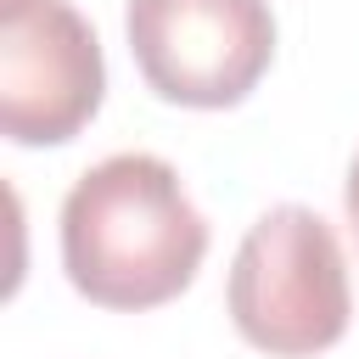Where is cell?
<instances>
[{
	"label": "cell",
	"instance_id": "1",
	"mask_svg": "<svg viewBox=\"0 0 359 359\" xmlns=\"http://www.w3.org/2000/svg\"><path fill=\"white\" fill-rule=\"evenodd\" d=\"M202 258L208 219L163 157L118 151L73 180L62 202V269L95 309H157L196 280Z\"/></svg>",
	"mask_w": 359,
	"mask_h": 359
},
{
	"label": "cell",
	"instance_id": "4",
	"mask_svg": "<svg viewBox=\"0 0 359 359\" xmlns=\"http://www.w3.org/2000/svg\"><path fill=\"white\" fill-rule=\"evenodd\" d=\"M107 62L95 28L67 0H0V135L62 146L95 112Z\"/></svg>",
	"mask_w": 359,
	"mask_h": 359
},
{
	"label": "cell",
	"instance_id": "3",
	"mask_svg": "<svg viewBox=\"0 0 359 359\" xmlns=\"http://www.w3.org/2000/svg\"><path fill=\"white\" fill-rule=\"evenodd\" d=\"M123 28L140 79L174 107H236L275 62L264 0H129Z\"/></svg>",
	"mask_w": 359,
	"mask_h": 359
},
{
	"label": "cell",
	"instance_id": "2",
	"mask_svg": "<svg viewBox=\"0 0 359 359\" xmlns=\"http://www.w3.org/2000/svg\"><path fill=\"white\" fill-rule=\"evenodd\" d=\"M230 320L275 359H309L342 342L353 297L337 230L314 208H269L236 247L230 264Z\"/></svg>",
	"mask_w": 359,
	"mask_h": 359
},
{
	"label": "cell",
	"instance_id": "5",
	"mask_svg": "<svg viewBox=\"0 0 359 359\" xmlns=\"http://www.w3.org/2000/svg\"><path fill=\"white\" fill-rule=\"evenodd\" d=\"M348 224H353V236H359V157H353V168H348Z\"/></svg>",
	"mask_w": 359,
	"mask_h": 359
}]
</instances>
